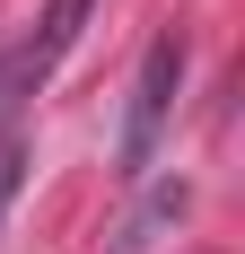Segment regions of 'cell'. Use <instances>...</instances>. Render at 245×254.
I'll use <instances>...</instances> for the list:
<instances>
[{
  "label": "cell",
  "instance_id": "cell-1",
  "mask_svg": "<svg viewBox=\"0 0 245 254\" xmlns=\"http://www.w3.org/2000/svg\"><path fill=\"white\" fill-rule=\"evenodd\" d=\"M175 88H184V35H158L140 53V79H131V114H122V140H114V176L140 184L158 167V140H167V114H175Z\"/></svg>",
  "mask_w": 245,
  "mask_h": 254
},
{
  "label": "cell",
  "instance_id": "cell-2",
  "mask_svg": "<svg viewBox=\"0 0 245 254\" xmlns=\"http://www.w3.org/2000/svg\"><path fill=\"white\" fill-rule=\"evenodd\" d=\"M88 9H97V0H44V18H35V35L18 44V62H0V123H9V114H18V105L35 97L53 70H61V53L79 44Z\"/></svg>",
  "mask_w": 245,
  "mask_h": 254
}]
</instances>
